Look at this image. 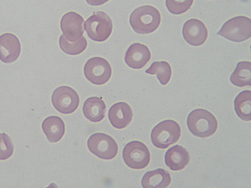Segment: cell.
I'll use <instances>...</instances> for the list:
<instances>
[{"instance_id":"6da1fadb","label":"cell","mask_w":251,"mask_h":188,"mask_svg":"<svg viewBox=\"0 0 251 188\" xmlns=\"http://www.w3.org/2000/svg\"><path fill=\"white\" fill-rule=\"evenodd\" d=\"M161 20L158 9L151 5H143L132 12L129 22L136 33L145 35L156 31L160 26Z\"/></svg>"},{"instance_id":"7a4b0ae2","label":"cell","mask_w":251,"mask_h":188,"mask_svg":"<svg viewBox=\"0 0 251 188\" xmlns=\"http://www.w3.org/2000/svg\"><path fill=\"white\" fill-rule=\"evenodd\" d=\"M188 129L196 137H210L216 133L218 121L214 114L207 110L197 109L188 116Z\"/></svg>"},{"instance_id":"3957f363","label":"cell","mask_w":251,"mask_h":188,"mask_svg":"<svg viewBox=\"0 0 251 188\" xmlns=\"http://www.w3.org/2000/svg\"><path fill=\"white\" fill-rule=\"evenodd\" d=\"M180 125L173 120L159 123L152 130L151 142L158 149H165L176 144L181 137Z\"/></svg>"},{"instance_id":"277c9868","label":"cell","mask_w":251,"mask_h":188,"mask_svg":"<svg viewBox=\"0 0 251 188\" xmlns=\"http://www.w3.org/2000/svg\"><path fill=\"white\" fill-rule=\"evenodd\" d=\"M84 30L91 40L95 42H104L113 32V21L104 12H97L85 22Z\"/></svg>"},{"instance_id":"5b68a950","label":"cell","mask_w":251,"mask_h":188,"mask_svg":"<svg viewBox=\"0 0 251 188\" xmlns=\"http://www.w3.org/2000/svg\"><path fill=\"white\" fill-rule=\"evenodd\" d=\"M218 34L232 42L246 41L251 37V20L244 16L232 18L223 24Z\"/></svg>"},{"instance_id":"8992f818","label":"cell","mask_w":251,"mask_h":188,"mask_svg":"<svg viewBox=\"0 0 251 188\" xmlns=\"http://www.w3.org/2000/svg\"><path fill=\"white\" fill-rule=\"evenodd\" d=\"M123 158L125 164L130 168L142 169L150 164L151 154L144 143L133 141L125 145L123 151Z\"/></svg>"},{"instance_id":"52a82bcc","label":"cell","mask_w":251,"mask_h":188,"mask_svg":"<svg viewBox=\"0 0 251 188\" xmlns=\"http://www.w3.org/2000/svg\"><path fill=\"white\" fill-rule=\"evenodd\" d=\"M91 153L104 160H113L118 153V145L111 136L104 133L93 134L87 141Z\"/></svg>"},{"instance_id":"ba28073f","label":"cell","mask_w":251,"mask_h":188,"mask_svg":"<svg viewBox=\"0 0 251 188\" xmlns=\"http://www.w3.org/2000/svg\"><path fill=\"white\" fill-rule=\"evenodd\" d=\"M85 77L96 86H102L109 81L112 75V69L107 60L95 57L87 60L84 67Z\"/></svg>"},{"instance_id":"9c48e42d","label":"cell","mask_w":251,"mask_h":188,"mask_svg":"<svg viewBox=\"0 0 251 188\" xmlns=\"http://www.w3.org/2000/svg\"><path fill=\"white\" fill-rule=\"evenodd\" d=\"M51 102L59 113L70 114L77 109L80 99L75 89L68 86H60L53 91Z\"/></svg>"},{"instance_id":"30bf717a","label":"cell","mask_w":251,"mask_h":188,"mask_svg":"<svg viewBox=\"0 0 251 188\" xmlns=\"http://www.w3.org/2000/svg\"><path fill=\"white\" fill-rule=\"evenodd\" d=\"M183 37L188 44L198 47L203 45L208 38V30L200 20L190 19L183 26Z\"/></svg>"},{"instance_id":"8fae6325","label":"cell","mask_w":251,"mask_h":188,"mask_svg":"<svg viewBox=\"0 0 251 188\" xmlns=\"http://www.w3.org/2000/svg\"><path fill=\"white\" fill-rule=\"evenodd\" d=\"M84 19L77 13L70 12L63 16L60 28L63 35L69 40H77L84 36Z\"/></svg>"},{"instance_id":"7c38bea8","label":"cell","mask_w":251,"mask_h":188,"mask_svg":"<svg viewBox=\"0 0 251 188\" xmlns=\"http://www.w3.org/2000/svg\"><path fill=\"white\" fill-rule=\"evenodd\" d=\"M21 53V44L17 36L6 33L0 36V60L11 64L19 59Z\"/></svg>"},{"instance_id":"4fadbf2b","label":"cell","mask_w":251,"mask_h":188,"mask_svg":"<svg viewBox=\"0 0 251 188\" xmlns=\"http://www.w3.org/2000/svg\"><path fill=\"white\" fill-rule=\"evenodd\" d=\"M151 54L149 47L144 44H132L126 53V64L134 69L143 68L151 59Z\"/></svg>"},{"instance_id":"5bb4252c","label":"cell","mask_w":251,"mask_h":188,"mask_svg":"<svg viewBox=\"0 0 251 188\" xmlns=\"http://www.w3.org/2000/svg\"><path fill=\"white\" fill-rule=\"evenodd\" d=\"M110 122L116 129H122L127 127L133 120V113L127 103H116L110 108L108 113Z\"/></svg>"},{"instance_id":"9a60e30c","label":"cell","mask_w":251,"mask_h":188,"mask_svg":"<svg viewBox=\"0 0 251 188\" xmlns=\"http://www.w3.org/2000/svg\"><path fill=\"white\" fill-rule=\"evenodd\" d=\"M165 164L172 171H181L190 163L187 150L180 145H174L168 150L165 156Z\"/></svg>"},{"instance_id":"2e32d148","label":"cell","mask_w":251,"mask_h":188,"mask_svg":"<svg viewBox=\"0 0 251 188\" xmlns=\"http://www.w3.org/2000/svg\"><path fill=\"white\" fill-rule=\"evenodd\" d=\"M42 128L46 134L47 140L50 142H57L64 136L65 124L58 116H49L42 122Z\"/></svg>"},{"instance_id":"e0dca14e","label":"cell","mask_w":251,"mask_h":188,"mask_svg":"<svg viewBox=\"0 0 251 188\" xmlns=\"http://www.w3.org/2000/svg\"><path fill=\"white\" fill-rule=\"evenodd\" d=\"M106 106L104 100L98 97L87 98L83 106L85 117L93 122L102 121L106 114Z\"/></svg>"},{"instance_id":"ac0fdd59","label":"cell","mask_w":251,"mask_h":188,"mask_svg":"<svg viewBox=\"0 0 251 188\" xmlns=\"http://www.w3.org/2000/svg\"><path fill=\"white\" fill-rule=\"evenodd\" d=\"M172 178L164 169L147 172L143 177L141 185L144 188H166L171 184Z\"/></svg>"},{"instance_id":"d6986e66","label":"cell","mask_w":251,"mask_h":188,"mask_svg":"<svg viewBox=\"0 0 251 188\" xmlns=\"http://www.w3.org/2000/svg\"><path fill=\"white\" fill-rule=\"evenodd\" d=\"M234 109L238 117L244 121L251 120V92L244 91L234 100Z\"/></svg>"},{"instance_id":"ffe728a7","label":"cell","mask_w":251,"mask_h":188,"mask_svg":"<svg viewBox=\"0 0 251 188\" xmlns=\"http://www.w3.org/2000/svg\"><path fill=\"white\" fill-rule=\"evenodd\" d=\"M251 63L240 62L230 76V82L235 86L243 87L251 86Z\"/></svg>"},{"instance_id":"44dd1931","label":"cell","mask_w":251,"mask_h":188,"mask_svg":"<svg viewBox=\"0 0 251 188\" xmlns=\"http://www.w3.org/2000/svg\"><path fill=\"white\" fill-rule=\"evenodd\" d=\"M59 46L67 54L77 55L86 50L87 41L84 36L77 40H69L62 35L59 39Z\"/></svg>"},{"instance_id":"7402d4cb","label":"cell","mask_w":251,"mask_h":188,"mask_svg":"<svg viewBox=\"0 0 251 188\" xmlns=\"http://www.w3.org/2000/svg\"><path fill=\"white\" fill-rule=\"evenodd\" d=\"M146 73L150 75H156L160 84L166 86L171 79L172 67L169 63L166 61L154 62L146 70Z\"/></svg>"},{"instance_id":"603a6c76","label":"cell","mask_w":251,"mask_h":188,"mask_svg":"<svg viewBox=\"0 0 251 188\" xmlns=\"http://www.w3.org/2000/svg\"><path fill=\"white\" fill-rule=\"evenodd\" d=\"M194 0H166L168 10L174 15H181L191 8Z\"/></svg>"},{"instance_id":"cb8c5ba5","label":"cell","mask_w":251,"mask_h":188,"mask_svg":"<svg viewBox=\"0 0 251 188\" xmlns=\"http://www.w3.org/2000/svg\"><path fill=\"white\" fill-rule=\"evenodd\" d=\"M13 151L14 146L10 136L5 133L0 134V161L8 160Z\"/></svg>"},{"instance_id":"d4e9b609","label":"cell","mask_w":251,"mask_h":188,"mask_svg":"<svg viewBox=\"0 0 251 188\" xmlns=\"http://www.w3.org/2000/svg\"><path fill=\"white\" fill-rule=\"evenodd\" d=\"M87 3L91 6H100L107 3L109 0H86Z\"/></svg>"}]
</instances>
